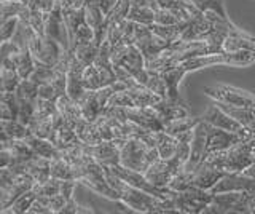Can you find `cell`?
<instances>
[{
  "mask_svg": "<svg viewBox=\"0 0 255 214\" xmlns=\"http://www.w3.org/2000/svg\"><path fill=\"white\" fill-rule=\"evenodd\" d=\"M106 168V166H104ZM106 176L110 182V186L117 190L118 202H122L125 206L131 208L132 211L137 213H177L175 210L174 200H166V198L155 197L145 190H140L137 187L129 186L122 178H118L117 174L110 168H106Z\"/></svg>",
  "mask_w": 255,
  "mask_h": 214,
  "instance_id": "cell-1",
  "label": "cell"
},
{
  "mask_svg": "<svg viewBox=\"0 0 255 214\" xmlns=\"http://www.w3.org/2000/svg\"><path fill=\"white\" fill-rule=\"evenodd\" d=\"M206 162L217 166L225 173H241L255 163V136L239 142V144L214 152L206 158Z\"/></svg>",
  "mask_w": 255,
  "mask_h": 214,
  "instance_id": "cell-2",
  "label": "cell"
},
{
  "mask_svg": "<svg viewBox=\"0 0 255 214\" xmlns=\"http://www.w3.org/2000/svg\"><path fill=\"white\" fill-rule=\"evenodd\" d=\"M233 66V67H249L255 64V51L243 50V51H222V53H209L195 56L182 66L185 67L187 72H195V70L209 67V66Z\"/></svg>",
  "mask_w": 255,
  "mask_h": 214,
  "instance_id": "cell-3",
  "label": "cell"
},
{
  "mask_svg": "<svg viewBox=\"0 0 255 214\" xmlns=\"http://www.w3.org/2000/svg\"><path fill=\"white\" fill-rule=\"evenodd\" d=\"M255 214V194L252 192H223L214 194V200L204 214Z\"/></svg>",
  "mask_w": 255,
  "mask_h": 214,
  "instance_id": "cell-4",
  "label": "cell"
},
{
  "mask_svg": "<svg viewBox=\"0 0 255 214\" xmlns=\"http://www.w3.org/2000/svg\"><path fill=\"white\" fill-rule=\"evenodd\" d=\"M159 158L156 147L148 146L139 138H129L122 147V163L126 168L145 173L148 166Z\"/></svg>",
  "mask_w": 255,
  "mask_h": 214,
  "instance_id": "cell-5",
  "label": "cell"
},
{
  "mask_svg": "<svg viewBox=\"0 0 255 214\" xmlns=\"http://www.w3.org/2000/svg\"><path fill=\"white\" fill-rule=\"evenodd\" d=\"M177 213L185 214H201L214 200V194L211 190H204L199 187H190L187 190L177 192L172 198Z\"/></svg>",
  "mask_w": 255,
  "mask_h": 214,
  "instance_id": "cell-6",
  "label": "cell"
},
{
  "mask_svg": "<svg viewBox=\"0 0 255 214\" xmlns=\"http://www.w3.org/2000/svg\"><path fill=\"white\" fill-rule=\"evenodd\" d=\"M204 93L206 96H209L211 99L217 101V102H225L230 106H236V107H247V109H255V96L252 93L236 88V86L231 85H211V86H204Z\"/></svg>",
  "mask_w": 255,
  "mask_h": 214,
  "instance_id": "cell-7",
  "label": "cell"
},
{
  "mask_svg": "<svg viewBox=\"0 0 255 214\" xmlns=\"http://www.w3.org/2000/svg\"><path fill=\"white\" fill-rule=\"evenodd\" d=\"M114 171L118 178H122L125 182H128L129 186L132 187H137L140 190H145V192L155 195V197H159V198H166V200H172L175 197L174 190L171 189H161V187H156L153 182H150L148 178L145 176V173H140V171H135V170H131V168H126L123 165H115L110 168Z\"/></svg>",
  "mask_w": 255,
  "mask_h": 214,
  "instance_id": "cell-8",
  "label": "cell"
},
{
  "mask_svg": "<svg viewBox=\"0 0 255 214\" xmlns=\"http://www.w3.org/2000/svg\"><path fill=\"white\" fill-rule=\"evenodd\" d=\"M134 45L142 51L145 62H150L155 59L159 53H163L171 46V42L164 40V38L158 37L150 26L145 24H137L135 26V34H134Z\"/></svg>",
  "mask_w": 255,
  "mask_h": 214,
  "instance_id": "cell-9",
  "label": "cell"
},
{
  "mask_svg": "<svg viewBox=\"0 0 255 214\" xmlns=\"http://www.w3.org/2000/svg\"><path fill=\"white\" fill-rule=\"evenodd\" d=\"M29 50L34 54L35 61L45 62V64H50V66H56L66 48H64L58 40H54V38L37 34L32 38Z\"/></svg>",
  "mask_w": 255,
  "mask_h": 214,
  "instance_id": "cell-10",
  "label": "cell"
},
{
  "mask_svg": "<svg viewBox=\"0 0 255 214\" xmlns=\"http://www.w3.org/2000/svg\"><path fill=\"white\" fill-rule=\"evenodd\" d=\"M183 168L182 165L175 160L174 157L171 158H158L153 163L148 166L145 171V176L148 178L150 182H153L156 187L167 189V184L177 173H180Z\"/></svg>",
  "mask_w": 255,
  "mask_h": 214,
  "instance_id": "cell-11",
  "label": "cell"
},
{
  "mask_svg": "<svg viewBox=\"0 0 255 214\" xmlns=\"http://www.w3.org/2000/svg\"><path fill=\"white\" fill-rule=\"evenodd\" d=\"M207 122L203 118L198 122V125L193 128V139H191V150H190V158L183 166V171H195L199 165H201L207 158Z\"/></svg>",
  "mask_w": 255,
  "mask_h": 214,
  "instance_id": "cell-12",
  "label": "cell"
},
{
  "mask_svg": "<svg viewBox=\"0 0 255 214\" xmlns=\"http://www.w3.org/2000/svg\"><path fill=\"white\" fill-rule=\"evenodd\" d=\"M247 139H251V138L243 136V134H238V133L222 130L211 123H207V146H206L207 157L214 152H220V150L233 147V146L239 144V142L247 141Z\"/></svg>",
  "mask_w": 255,
  "mask_h": 214,
  "instance_id": "cell-13",
  "label": "cell"
},
{
  "mask_svg": "<svg viewBox=\"0 0 255 214\" xmlns=\"http://www.w3.org/2000/svg\"><path fill=\"white\" fill-rule=\"evenodd\" d=\"M35 184H37L35 179L32 178L29 173L16 174L14 181L10 186L5 189H0V213H5L13 205L16 198L21 197L24 192H27V190L34 189Z\"/></svg>",
  "mask_w": 255,
  "mask_h": 214,
  "instance_id": "cell-14",
  "label": "cell"
},
{
  "mask_svg": "<svg viewBox=\"0 0 255 214\" xmlns=\"http://www.w3.org/2000/svg\"><path fill=\"white\" fill-rule=\"evenodd\" d=\"M201 118H203L204 122L211 123L214 126H217V128L227 130V131H231V133L243 134V136H247V138H254L252 134H249L244 130V126L239 123L236 118H233L228 112H225V110H223L220 106L215 104V102L201 115Z\"/></svg>",
  "mask_w": 255,
  "mask_h": 214,
  "instance_id": "cell-15",
  "label": "cell"
},
{
  "mask_svg": "<svg viewBox=\"0 0 255 214\" xmlns=\"http://www.w3.org/2000/svg\"><path fill=\"white\" fill-rule=\"evenodd\" d=\"M126 141H102L96 146H90V152L99 165L112 168L122 163V147Z\"/></svg>",
  "mask_w": 255,
  "mask_h": 214,
  "instance_id": "cell-16",
  "label": "cell"
},
{
  "mask_svg": "<svg viewBox=\"0 0 255 214\" xmlns=\"http://www.w3.org/2000/svg\"><path fill=\"white\" fill-rule=\"evenodd\" d=\"M45 34L54 38V40H58L64 48L69 50V34L66 22H64L62 6L59 0L56 2L54 8L50 13H45Z\"/></svg>",
  "mask_w": 255,
  "mask_h": 214,
  "instance_id": "cell-17",
  "label": "cell"
},
{
  "mask_svg": "<svg viewBox=\"0 0 255 214\" xmlns=\"http://www.w3.org/2000/svg\"><path fill=\"white\" fill-rule=\"evenodd\" d=\"M118 67H123L126 72L131 74L139 83L147 86L148 78H150V70L145 66V58H143L142 51L135 45H129V50H128L125 59L122 61V64Z\"/></svg>",
  "mask_w": 255,
  "mask_h": 214,
  "instance_id": "cell-18",
  "label": "cell"
},
{
  "mask_svg": "<svg viewBox=\"0 0 255 214\" xmlns=\"http://www.w3.org/2000/svg\"><path fill=\"white\" fill-rule=\"evenodd\" d=\"M225 174H227L225 171L219 170L217 166H214L209 162L204 160L195 171L190 173V184L191 187L211 190Z\"/></svg>",
  "mask_w": 255,
  "mask_h": 214,
  "instance_id": "cell-19",
  "label": "cell"
},
{
  "mask_svg": "<svg viewBox=\"0 0 255 214\" xmlns=\"http://www.w3.org/2000/svg\"><path fill=\"white\" fill-rule=\"evenodd\" d=\"M158 8H159V5L156 0H132L128 18L134 22H137V24L150 26L155 22V14Z\"/></svg>",
  "mask_w": 255,
  "mask_h": 214,
  "instance_id": "cell-20",
  "label": "cell"
},
{
  "mask_svg": "<svg viewBox=\"0 0 255 214\" xmlns=\"http://www.w3.org/2000/svg\"><path fill=\"white\" fill-rule=\"evenodd\" d=\"M159 72H161V77L164 78V83H166V91H167L166 98L171 101H175V102H183V99L180 98V93H179V86H180L182 78L185 77V74H188L185 67L179 64V66H174L169 69L159 70Z\"/></svg>",
  "mask_w": 255,
  "mask_h": 214,
  "instance_id": "cell-21",
  "label": "cell"
},
{
  "mask_svg": "<svg viewBox=\"0 0 255 214\" xmlns=\"http://www.w3.org/2000/svg\"><path fill=\"white\" fill-rule=\"evenodd\" d=\"M151 107L156 110V114L163 120V123H167L171 120H175V118H182V117L190 115V110H188L185 102H175V101H171L167 98H163L161 101H158L156 104H153Z\"/></svg>",
  "mask_w": 255,
  "mask_h": 214,
  "instance_id": "cell-22",
  "label": "cell"
},
{
  "mask_svg": "<svg viewBox=\"0 0 255 214\" xmlns=\"http://www.w3.org/2000/svg\"><path fill=\"white\" fill-rule=\"evenodd\" d=\"M215 104L220 106L225 112H228L233 118L244 126V130L255 136V109H247V107H236V106H230L225 102H217L214 101Z\"/></svg>",
  "mask_w": 255,
  "mask_h": 214,
  "instance_id": "cell-23",
  "label": "cell"
},
{
  "mask_svg": "<svg viewBox=\"0 0 255 214\" xmlns=\"http://www.w3.org/2000/svg\"><path fill=\"white\" fill-rule=\"evenodd\" d=\"M21 75L16 70L11 58H2V67H0V90L2 91H16L21 83Z\"/></svg>",
  "mask_w": 255,
  "mask_h": 214,
  "instance_id": "cell-24",
  "label": "cell"
},
{
  "mask_svg": "<svg viewBox=\"0 0 255 214\" xmlns=\"http://www.w3.org/2000/svg\"><path fill=\"white\" fill-rule=\"evenodd\" d=\"M26 173L35 179L37 184L46 182L48 179H51V160L37 155L26 163Z\"/></svg>",
  "mask_w": 255,
  "mask_h": 214,
  "instance_id": "cell-25",
  "label": "cell"
},
{
  "mask_svg": "<svg viewBox=\"0 0 255 214\" xmlns=\"http://www.w3.org/2000/svg\"><path fill=\"white\" fill-rule=\"evenodd\" d=\"M29 134V126L19 122L18 118H13V120L0 118V139H26Z\"/></svg>",
  "mask_w": 255,
  "mask_h": 214,
  "instance_id": "cell-26",
  "label": "cell"
},
{
  "mask_svg": "<svg viewBox=\"0 0 255 214\" xmlns=\"http://www.w3.org/2000/svg\"><path fill=\"white\" fill-rule=\"evenodd\" d=\"M26 142L34 149V152L40 157H45L48 160H54V158L61 157V150L56 147L50 139H45V138H40L35 136V134H29L26 138Z\"/></svg>",
  "mask_w": 255,
  "mask_h": 214,
  "instance_id": "cell-27",
  "label": "cell"
},
{
  "mask_svg": "<svg viewBox=\"0 0 255 214\" xmlns=\"http://www.w3.org/2000/svg\"><path fill=\"white\" fill-rule=\"evenodd\" d=\"M50 141L53 142V144L58 147L59 150H64V149H67V147H70V146H75V144H78L80 139L78 138V134H77V131L74 130V128H70L69 125H61V126H58L54 131H53V134H51V138H50Z\"/></svg>",
  "mask_w": 255,
  "mask_h": 214,
  "instance_id": "cell-28",
  "label": "cell"
},
{
  "mask_svg": "<svg viewBox=\"0 0 255 214\" xmlns=\"http://www.w3.org/2000/svg\"><path fill=\"white\" fill-rule=\"evenodd\" d=\"M155 147L159 154V158H171L174 157L175 150H177V136H172V134L166 133L164 130L161 131H155Z\"/></svg>",
  "mask_w": 255,
  "mask_h": 214,
  "instance_id": "cell-29",
  "label": "cell"
},
{
  "mask_svg": "<svg viewBox=\"0 0 255 214\" xmlns=\"http://www.w3.org/2000/svg\"><path fill=\"white\" fill-rule=\"evenodd\" d=\"M78 104H80V109H82L83 117L90 122H96L99 118V115L104 112L98 101V96H96V90H88L83 94V98L78 101Z\"/></svg>",
  "mask_w": 255,
  "mask_h": 214,
  "instance_id": "cell-30",
  "label": "cell"
},
{
  "mask_svg": "<svg viewBox=\"0 0 255 214\" xmlns=\"http://www.w3.org/2000/svg\"><path fill=\"white\" fill-rule=\"evenodd\" d=\"M10 58L14 62L16 70H18L21 78H29L32 75V72H34V69H35V58L29 48L19 50L18 53H14Z\"/></svg>",
  "mask_w": 255,
  "mask_h": 214,
  "instance_id": "cell-31",
  "label": "cell"
},
{
  "mask_svg": "<svg viewBox=\"0 0 255 214\" xmlns=\"http://www.w3.org/2000/svg\"><path fill=\"white\" fill-rule=\"evenodd\" d=\"M19 114V99L14 91H2L0 94V117L3 120L18 118Z\"/></svg>",
  "mask_w": 255,
  "mask_h": 214,
  "instance_id": "cell-32",
  "label": "cell"
},
{
  "mask_svg": "<svg viewBox=\"0 0 255 214\" xmlns=\"http://www.w3.org/2000/svg\"><path fill=\"white\" fill-rule=\"evenodd\" d=\"M101 45L102 43H99L98 40H93V42L85 43V45H77L75 48H69V50L74 51L75 58H77V61L80 62V64L88 67V66L94 64V61H96V56H98V53H99Z\"/></svg>",
  "mask_w": 255,
  "mask_h": 214,
  "instance_id": "cell-33",
  "label": "cell"
},
{
  "mask_svg": "<svg viewBox=\"0 0 255 214\" xmlns=\"http://www.w3.org/2000/svg\"><path fill=\"white\" fill-rule=\"evenodd\" d=\"M199 120H201V117H191V115L175 118V120L164 123V131L172 134V136H179V134H182V133L193 130Z\"/></svg>",
  "mask_w": 255,
  "mask_h": 214,
  "instance_id": "cell-34",
  "label": "cell"
},
{
  "mask_svg": "<svg viewBox=\"0 0 255 214\" xmlns=\"http://www.w3.org/2000/svg\"><path fill=\"white\" fill-rule=\"evenodd\" d=\"M37 35V32L34 30L29 24V21L26 19H19V24H18V29H16V32L11 38V42L18 46V48L24 50V48H29V45L32 42V38Z\"/></svg>",
  "mask_w": 255,
  "mask_h": 214,
  "instance_id": "cell-35",
  "label": "cell"
},
{
  "mask_svg": "<svg viewBox=\"0 0 255 214\" xmlns=\"http://www.w3.org/2000/svg\"><path fill=\"white\" fill-rule=\"evenodd\" d=\"M255 51V37H227L223 42V51Z\"/></svg>",
  "mask_w": 255,
  "mask_h": 214,
  "instance_id": "cell-36",
  "label": "cell"
},
{
  "mask_svg": "<svg viewBox=\"0 0 255 214\" xmlns=\"http://www.w3.org/2000/svg\"><path fill=\"white\" fill-rule=\"evenodd\" d=\"M37 200V194L34 189L27 190V192H24L21 197H18L16 200L13 202V205L8 208L5 213H13V214H26L29 213V210L32 208V205Z\"/></svg>",
  "mask_w": 255,
  "mask_h": 214,
  "instance_id": "cell-37",
  "label": "cell"
},
{
  "mask_svg": "<svg viewBox=\"0 0 255 214\" xmlns=\"http://www.w3.org/2000/svg\"><path fill=\"white\" fill-rule=\"evenodd\" d=\"M51 178L56 179H77L75 176V170L72 168V165L66 160V158L58 157L51 160Z\"/></svg>",
  "mask_w": 255,
  "mask_h": 214,
  "instance_id": "cell-38",
  "label": "cell"
},
{
  "mask_svg": "<svg viewBox=\"0 0 255 214\" xmlns=\"http://www.w3.org/2000/svg\"><path fill=\"white\" fill-rule=\"evenodd\" d=\"M56 72H58V70H56V66H50V64H45V62L35 61V69L29 78H32L37 85H42V83L51 82L56 77Z\"/></svg>",
  "mask_w": 255,
  "mask_h": 214,
  "instance_id": "cell-39",
  "label": "cell"
},
{
  "mask_svg": "<svg viewBox=\"0 0 255 214\" xmlns=\"http://www.w3.org/2000/svg\"><path fill=\"white\" fill-rule=\"evenodd\" d=\"M16 96L19 101H37L38 98V85L32 78H22L16 88Z\"/></svg>",
  "mask_w": 255,
  "mask_h": 214,
  "instance_id": "cell-40",
  "label": "cell"
},
{
  "mask_svg": "<svg viewBox=\"0 0 255 214\" xmlns=\"http://www.w3.org/2000/svg\"><path fill=\"white\" fill-rule=\"evenodd\" d=\"M131 3H132V0H117L114 8H112L106 16L107 26L115 21H122L128 18V14H129V10H131Z\"/></svg>",
  "mask_w": 255,
  "mask_h": 214,
  "instance_id": "cell-41",
  "label": "cell"
},
{
  "mask_svg": "<svg viewBox=\"0 0 255 214\" xmlns=\"http://www.w3.org/2000/svg\"><path fill=\"white\" fill-rule=\"evenodd\" d=\"M128 24H129V18H125L122 21H115V22H112V24H109L107 40L112 43V46H115L117 43H120V42L123 40Z\"/></svg>",
  "mask_w": 255,
  "mask_h": 214,
  "instance_id": "cell-42",
  "label": "cell"
},
{
  "mask_svg": "<svg viewBox=\"0 0 255 214\" xmlns=\"http://www.w3.org/2000/svg\"><path fill=\"white\" fill-rule=\"evenodd\" d=\"M93 40H94V30L86 21H83L82 24H80V27L77 29L74 38L69 42V48H75L77 45H85Z\"/></svg>",
  "mask_w": 255,
  "mask_h": 214,
  "instance_id": "cell-43",
  "label": "cell"
},
{
  "mask_svg": "<svg viewBox=\"0 0 255 214\" xmlns=\"http://www.w3.org/2000/svg\"><path fill=\"white\" fill-rule=\"evenodd\" d=\"M83 85L86 91L88 90H101L102 88V80H101V74L98 67L94 64L85 67L83 70Z\"/></svg>",
  "mask_w": 255,
  "mask_h": 214,
  "instance_id": "cell-44",
  "label": "cell"
},
{
  "mask_svg": "<svg viewBox=\"0 0 255 214\" xmlns=\"http://www.w3.org/2000/svg\"><path fill=\"white\" fill-rule=\"evenodd\" d=\"M37 197H53L56 194H61V179L51 178L46 182H40L34 186Z\"/></svg>",
  "mask_w": 255,
  "mask_h": 214,
  "instance_id": "cell-45",
  "label": "cell"
},
{
  "mask_svg": "<svg viewBox=\"0 0 255 214\" xmlns=\"http://www.w3.org/2000/svg\"><path fill=\"white\" fill-rule=\"evenodd\" d=\"M201 11H214L223 18H228L223 0H191Z\"/></svg>",
  "mask_w": 255,
  "mask_h": 214,
  "instance_id": "cell-46",
  "label": "cell"
},
{
  "mask_svg": "<svg viewBox=\"0 0 255 214\" xmlns=\"http://www.w3.org/2000/svg\"><path fill=\"white\" fill-rule=\"evenodd\" d=\"M150 70V78H148V83H147V88H150L151 91H155L159 96L166 98V83H164V78L161 77V72L159 70H153V69H148Z\"/></svg>",
  "mask_w": 255,
  "mask_h": 214,
  "instance_id": "cell-47",
  "label": "cell"
},
{
  "mask_svg": "<svg viewBox=\"0 0 255 214\" xmlns=\"http://www.w3.org/2000/svg\"><path fill=\"white\" fill-rule=\"evenodd\" d=\"M183 19L179 16L174 10H167V8H158L155 14V22L156 24H163V26H172V24H179Z\"/></svg>",
  "mask_w": 255,
  "mask_h": 214,
  "instance_id": "cell-48",
  "label": "cell"
},
{
  "mask_svg": "<svg viewBox=\"0 0 255 214\" xmlns=\"http://www.w3.org/2000/svg\"><path fill=\"white\" fill-rule=\"evenodd\" d=\"M18 24H19L18 16L2 19V24H0V38H2V42L11 40L14 32H16V29H18Z\"/></svg>",
  "mask_w": 255,
  "mask_h": 214,
  "instance_id": "cell-49",
  "label": "cell"
},
{
  "mask_svg": "<svg viewBox=\"0 0 255 214\" xmlns=\"http://www.w3.org/2000/svg\"><path fill=\"white\" fill-rule=\"evenodd\" d=\"M29 24L34 27V30L38 35H46L45 34V13L40 8H37V6H30Z\"/></svg>",
  "mask_w": 255,
  "mask_h": 214,
  "instance_id": "cell-50",
  "label": "cell"
},
{
  "mask_svg": "<svg viewBox=\"0 0 255 214\" xmlns=\"http://www.w3.org/2000/svg\"><path fill=\"white\" fill-rule=\"evenodd\" d=\"M80 213H93V210L90 208H85V206H80L75 198H70V200L66 202L64 208L61 211V214H80Z\"/></svg>",
  "mask_w": 255,
  "mask_h": 214,
  "instance_id": "cell-51",
  "label": "cell"
},
{
  "mask_svg": "<svg viewBox=\"0 0 255 214\" xmlns=\"http://www.w3.org/2000/svg\"><path fill=\"white\" fill-rule=\"evenodd\" d=\"M66 202H67V198L64 197L62 194H56V195L48 198V206H50V210H51L53 214H61Z\"/></svg>",
  "mask_w": 255,
  "mask_h": 214,
  "instance_id": "cell-52",
  "label": "cell"
},
{
  "mask_svg": "<svg viewBox=\"0 0 255 214\" xmlns=\"http://www.w3.org/2000/svg\"><path fill=\"white\" fill-rule=\"evenodd\" d=\"M78 184L77 179H64L61 181V194L70 200V198H74V194H75V187Z\"/></svg>",
  "mask_w": 255,
  "mask_h": 214,
  "instance_id": "cell-53",
  "label": "cell"
},
{
  "mask_svg": "<svg viewBox=\"0 0 255 214\" xmlns=\"http://www.w3.org/2000/svg\"><path fill=\"white\" fill-rule=\"evenodd\" d=\"M62 10H78L85 6V0H59Z\"/></svg>",
  "mask_w": 255,
  "mask_h": 214,
  "instance_id": "cell-54",
  "label": "cell"
},
{
  "mask_svg": "<svg viewBox=\"0 0 255 214\" xmlns=\"http://www.w3.org/2000/svg\"><path fill=\"white\" fill-rule=\"evenodd\" d=\"M29 213H32V214H51L50 208H48V206L45 203H42L40 200H35L34 202L32 208L29 210Z\"/></svg>",
  "mask_w": 255,
  "mask_h": 214,
  "instance_id": "cell-55",
  "label": "cell"
},
{
  "mask_svg": "<svg viewBox=\"0 0 255 214\" xmlns=\"http://www.w3.org/2000/svg\"><path fill=\"white\" fill-rule=\"evenodd\" d=\"M115 3H117V0H99V6L104 10V13H106V16H107V13L114 8Z\"/></svg>",
  "mask_w": 255,
  "mask_h": 214,
  "instance_id": "cell-56",
  "label": "cell"
},
{
  "mask_svg": "<svg viewBox=\"0 0 255 214\" xmlns=\"http://www.w3.org/2000/svg\"><path fill=\"white\" fill-rule=\"evenodd\" d=\"M243 173L246 174V176H251V178H254V179H255V163H254V165H251L249 168H246Z\"/></svg>",
  "mask_w": 255,
  "mask_h": 214,
  "instance_id": "cell-57",
  "label": "cell"
}]
</instances>
